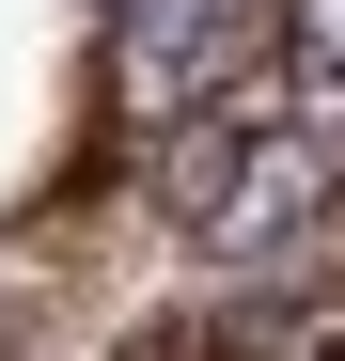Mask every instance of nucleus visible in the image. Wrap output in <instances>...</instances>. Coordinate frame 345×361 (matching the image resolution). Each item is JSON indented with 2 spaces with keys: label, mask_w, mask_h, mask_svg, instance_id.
Segmentation results:
<instances>
[{
  "label": "nucleus",
  "mask_w": 345,
  "mask_h": 361,
  "mask_svg": "<svg viewBox=\"0 0 345 361\" xmlns=\"http://www.w3.org/2000/svg\"><path fill=\"white\" fill-rule=\"evenodd\" d=\"M157 204H172V235L220 252V267L314 235V220L345 204V63H299V47H282L251 94L189 110V126L157 142Z\"/></svg>",
  "instance_id": "nucleus-1"
},
{
  "label": "nucleus",
  "mask_w": 345,
  "mask_h": 361,
  "mask_svg": "<svg viewBox=\"0 0 345 361\" xmlns=\"http://www.w3.org/2000/svg\"><path fill=\"white\" fill-rule=\"evenodd\" d=\"M282 47H299V16H282V0H126V32H110V79H126V110L172 142L189 110L251 94Z\"/></svg>",
  "instance_id": "nucleus-2"
}]
</instances>
